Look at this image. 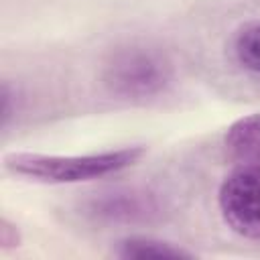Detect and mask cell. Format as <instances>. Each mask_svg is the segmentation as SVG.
Wrapping results in <instances>:
<instances>
[{"label": "cell", "mask_w": 260, "mask_h": 260, "mask_svg": "<svg viewBox=\"0 0 260 260\" xmlns=\"http://www.w3.org/2000/svg\"><path fill=\"white\" fill-rule=\"evenodd\" d=\"M144 146H126L91 154H39L12 152L4 156V169L43 183H79L100 179L136 165L144 156Z\"/></svg>", "instance_id": "6da1fadb"}, {"label": "cell", "mask_w": 260, "mask_h": 260, "mask_svg": "<svg viewBox=\"0 0 260 260\" xmlns=\"http://www.w3.org/2000/svg\"><path fill=\"white\" fill-rule=\"evenodd\" d=\"M171 61L148 47H128L118 51L104 71V83L110 93L126 100L156 95L171 83Z\"/></svg>", "instance_id": "7a4b0ae2"}, {"label": "cell", "mask_w": 260, "mask_h": 260, "mask_svg": "<svg viewBox=\"0 0 260 260\" xmlns=\"http://www.w3.org/2000/svg\"><path fill=\"white\" fill-rule=\"evenodd\" d=\"M217 203L232 232L260 240V167L236 165L219 187Z\"/></svg>", "instance_id": "3957f363"}, {"label": "cell", "mask_w": 260, "mask_h": 260, "mask_svg": "<svg viewBox=\"0 0 260 260\" xmlns=\"http://www.w3.org/2000/svg\"><path fill=\"white\" fill-rule=\"evenodd\" d=\"M223 144L236 165L260 167V112L236 120L228 128Z\"/></svg>", "instance_id": "277c9868"}, {"label": "cell", "mask_w": 260, "mask_h": 260, "mask_svg": "<svg viewBox=\"0 0 260 260\" xmlns=\"http://www.w3.org/2000/svg\"><path fill=\"white\" fill-rule=\"evenodd\" d=\"M116 256L120 258H193L191 252L173 246L169 242L146 238V236H128L118 242Z\"/></svg>", "instance_id": "5b68a950"}, {"label": "cell", "mask_w": 260, "mask_h": 260, "mask_svg": "<svg viewBox=\"0 0 260 260\" xmlns=\"http://www.w3.org/2000/svg\"><path fill=\"white\" fill-rule=\"evenodd\" d=\"M234 57L244 69L260 73V22H250L238 30L234 39Z\"/></svg>", "instance_id": "8992f818"}, {"label": "cell", "mask_w": 260, "mask_h": 260, "mask_svg": "<svg viewBox=\"0 0 260 260\" xmlns=\"http://www.w3.org/2000/svg\"><path fill=\"white\" fill-rule=\"evenodd\" d=\"M148 201L134 195V193H128V195H120V193H112V195H106L104 199L95 201L93 203V211L98 215H104L108 219H116V217H124V219H130L132 215H140L148 209Z\"/></svg>", "instance_id": "52a82bcc"}, {"label": "cell", "mask_w": 260, "mask_h": 260, "mask_svg": "<svg viewBox=\"0 0 260 260\" xmlns=\"http://www.w3.org/2000/svg\"><path fill=\"white\" fill-rule=\"evenodd\" d=\"M20 244V234L14 223H10L6 217L0 221V246L2 248H14Z\"/></svg>", "instance_id": "ba28073f"}]
</instances>
